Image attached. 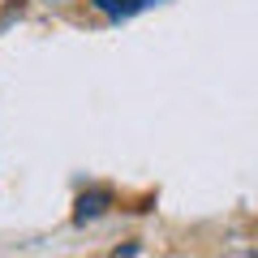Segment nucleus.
<instances>
[{"label":"nucleus","mask_w":258,"mask_h":258,"mask_svg":"<svg viewBox=\"0 0 258 258\" xmlns=\"http://www.w3.org/2000/svg\"><path fill=\"white\" fill-rule=\"evenodd\" d=\"M108 207H112V194H108V189H91V194H82V198L74 203V220H78V224L99 220Z\"/></svg>","instance_id":"obj_1"},{"label":"nucleus","mask_w":258,"mask_h":258,"mask_svg":"<svg viewBox=\"0 0 258 258\" xmlns=\"http://www.w3.org/2000/svg\"><path fill=\"white\" fill-rule=\"evenodd\" d=\"M151 5H159V0H91V9H99V13H108V18H134V13H142V9H151Z\"/></svg>","instance_id":"obj_2"}]
</instances>
